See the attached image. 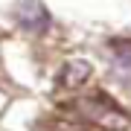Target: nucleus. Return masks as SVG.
Returning a JSON list of instances; mask_svg holds the SVG:
<instances>
[{
  "label": "nucleus",
  "instance_id": "obj_1",
  "mask_svg": "<svg viewBox=\"0 0 131 131\" xmlns=\"http://www.w3.org/2000/svg\"><path fill=\"white\" fill-rule=\"evenodd\" d=\"M76 117H82L88 125H96V128H105V131H131V117L122 108L108 99L105 93H90V96H82L79 102L73 105Z\"/></svg>",
  "mask_w": 131,
  "mask_h": 131
},
{
  "label": "nucleus",
  "instance_id": "obj_2",
  "mask_svg": "<svg viewBox=\"0 0 131 131\" xmlns=\"http://www.w3.org/2000/svg\"><path fill=\"white\" fill-rule=\"evenodd\" d=\"M15 18L26 32H44L50 26V12L41 0H18L15 3Z\"/></svg>",
  "mask_w": 131,
  "mask_h": 131
},
{
  "label": "nucleus",
  "instance_id": "obj_3",
  "mask_svg": "<svg viewBox=\"0 0 131 131\" xmlns=\"http://www.w3.org/2000/svg\"><path fill=\"white\" fill-rule=\"evenodd\" d=\"M90 73H93L90 61H84V58H70L64 67H61V73H58V88L76 90V88H82V84L90 79Z\"/></svg>",
  "mask_w": 131,
  "mask_h": 131
},
{
  "label": "nucleus",
  "instance_id": "obj_4",
  "mask_svg": "<svg viewBox=\"0 0 131 131\" xmlns=\"http://www.w3.org/2000/svg\"><path fill=\"white\" fill-rule=\"evenodd\" d=\"M108 50H111V67L117 73V79L131 82V41L128 38H114L108 44Z\"/></svg>",
  "mask_w": 131,
  "mask_h": 131
},
{
  "label": "nucleus",
  "instance_id": "obj_5",
  "mask_svg": "<svg viewBox=\"0 0 131 131\" xmlns=\"http://www.w3.org/2000/svg\"><path fill=\"white\" fill-rule=\"evenodd\" d=\"M35 131H88V125L76 122V119H67V117H52V119L38 122Z\"/></svg>",
  "mask_w": 131,
  "mask_h": 131
}]
</instances>
